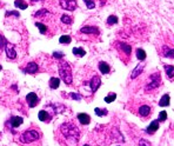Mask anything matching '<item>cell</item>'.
<instances>
[{
    "instance_id": "6da1fadb",
    "label": "cell",
    "mask_w": 174,
    "mask_h": 146,
    "mask_svg": "<svg viewBox=\"0 0 174 146\" xmlns=\"http://www.w3.org/2000/svg\"><path fill=\"white\" fill-rule=\"evenodd\" d=\"M57 140L63 146H76L80 139V129L73 122L61 124L55 131Z\"/></svg>"
},
{
    "instance_id": "7a4b0ae2",
    "label": "cell",
    "mask_w": 174,
    "mask_h": 146,
    "mask_svg": "<svg viewBox=\"0 0 174 146\" xmlns=\"http://www.w3.org/2000/svg\"><path fill=\"white\" fill-rule=\"evenodd\" d=\"M41 140V132L39 131V127L35 129H27L26 131H24L21 135H19V141L24 144V145L28 146H37L38 143Z\"/></svg>"
},
{
    "instance_id": "3957f363",
    "label": "cell",
    "mask_w": 174,
    "mask_h": 146,
    "mask_svg": "<svg viewBox=\"0 0 174 146\" xmlns=\"http://www.w3.org/2000/svg\"><path fill=\"white\" fill-rule=\"evenodd\" d=\"M58 70H59L60 78L64 80L65 84L66 85H72L73 76H72V70H71L70 64L67 61H64V60H59Z\"/></svg>"
},
{
    "instance_id": "277c9868",
    "label": "cell",
    "mask_w": 174,
    "mask_h": 146,
    "mask_svg": "<svg viewBox=\"0 0 174 146\" xmlns=\"http://www.w3.org/2000/svg\"><path fill=\"white\" fill-rule=\"evenodd\" d=\"M161 85V76L160 73H152L151 74V80L150 82H147V85L145 86V92L146 93H151V91L157 90L159 86Z\"/></svg>"
},
{
    "instance_id": "5b68a950",
    "label": "cell",
    "mask_w": 174,
    "mask_h": 146,
    "mask_svg": "<svg viewBox=\"0 0 174 146\" xmlns=\"http://www.w3.org/2000/svg\"><path fill=\"white\" fill-rule=\"evenodd\" d=\"M114 47L116 48V51L119 53H122L126 57H129L131 53H132V46L128 45L126 42H121V41H116L114 44Z\"/></svg>"
},
{
    "instance_id": "8992f818",
    "label": "cell",
    "mask_w": 174,
    "mask_h": 146,
    "mask_svg": "<svg viewBox=\"0 0 174 146\" xmlns=\"http://www.w3.org/2000/svg\"><path fill=\"white\" fill-rule=\"evenodd\" d=\"M87 84L89 85V88H91L92 93H95V92L98 91V88L100 87V85H101V79H100L99 76L94 74V76L91 78V80L87 82Z\"/></svg>"
},
{
    "instance_id": "52a82bcc",
    "label": "cell",
    "mask_w": 174,
    "mask_h": 146,
    "mask_svg": "<svg viewBox=\"0 0 174 146\" xmlns=\"http://www.w3.org/2000/svg\"><path fill=\"white\" fill-rule=\"evenodd\" d=\"M59 4L64 10H67V11H74L78 6L76 0H60Z\"/></svg>"
},
{
    "instance_id": "ba28073f",
    "label": "cell",
    "mask_w": 174,
    "mask_h": 146,
    "mask_svg": "<svg viewBox=\"0 0 174 146\" xmlns=\"http://www.w3.org/2000/svg\"><path fill=\"white\" fill-rule=\"evenodd\" d=\"M26 101H27L28 107H35V106L39 104V97L34 92H31V93H28L26 95Z\"/></svg>"
},
{
    "instance_id": "9c48e42d",
    "label": "cell",
    "mask_w": 174,
    "mask_h": 146,
    "mask_svg": "<svg viewBox=\"0 0 174 146\" xmlns=\"http://www.w3.org/2000/svg\"><path fill=\"white\" fill-rule=\"evenodd\" d=\"M5 50H6V54H7V58L13 60V59L17 58V51H15V47L13 44H10V42H6L5 45Z\"/></svg>"
},
{
    "instance_id": "30bf717a",
    "label": "cell",
    "mask_w": 174,
    "mask_h": 146,
    "mask_svg": "<svg viewBox=\"0 0 174 146\" xmlns=\"http://www.w3.org/2000/svg\"><path fill=\"white\" fill-rule=\"evenodd\" d=\"M39 70V66L38 64H35V63H28V64L26 65V67H24L23 69V72L24 73H26V74H35Z\"/></svg>"
},
{
    "instance_id": "8fae6325",
    "label": "cell",
    "mask_w": 174,
    "mask_h": 146,
    "mask_svg": "<svg viewBox=\"0 0 174 146\" xmlns=\"http://www.w3.org/2000/svg\"><path fill=\"white\" fill-rule=\"evenodd\" d=\"M80 33H85V34H92V35H99V29L97 26H84L80 29Z\"/></svg>"
},
{
    "instance_id": "7c38bea8",
    "label": "cell",
    "mask_w": 174,
    "mask_h": 146,
    "mask_svg": "<svg viewBox=\"0 0 174 146\" xmlns=\"http://www.w3.org/2000/svg\"><path fill=\"white\" fill-rule=\"evenodd\" d=\"M38 117H39V120H41L42 123H50L52 120V114L46 110H41L38 114Z\"/></svg>"
},
{
    "instance_id": "4fadbf2b",
    "label": "cell",
    "mask_w": 174,
    "mask_h": 146,
    "mask_svg": "<svg viewBox=\"0 0 174 146\" xmlns=\"http://www.w3.org/2000/svg\"><path fill=\"white\" fill-rule=\"evenodd\" d=\"M23 123L24 119L21 117H11L10 120H8V124H10V126L12 129H17L20 125H23Z\"/></svg>"
},
{
    "instance_id": "5bb4252c",
    "label": "cell",
    "mask_w": 174,
    "mask_h": 146,
    "mask_svg": "<svg viewBox=\"0 0 174 146\" xmlns=\"http://www.w3.org/2000/svg\"><path fill=\"white\" fill-rule=\"evenodd\" d=\"M139 116L141 118H147L152 113V108L148 105H141L139 107Z\"/></svg>"
},
{
    "instance_id": "9a60e30c",
    "label": "cell",
    "mask_w": 174,
    "mask_h": 146,
    "mask_svg": "<svg viewBox=\"0 0 174 146\" xmlns=\"http://www.w3.org/2000/svg\"><path fill=\"white\" fill-rule=\"evenodd\" d=\"M158 130H159V122H158V119H157V120H153V122L150 124V126L146 129V132H147L148 135H154Z\"/></svg>"
},
{
    "instance_id": "2e32d148",
    "label": "cell",
    "mask_w": 174,
    "mask_h": 146,
    "mask_svg": "<svg viewBox=\"0 0 174 146\" xmlns=\"http://www.w3.org/2000/svg\"><path fill=\"white\" fill-rule=\"evenodd\" d=\"M144 69H145V64H142V63H140L135 69H134L133 71H132V73H131V78L132 79H135L137 77H139L140 74H141V72L144 71Z\"/></svg>"
},
{
    "instance_id": "e0dca14e",
    "label": "cell",
    "mask_w": 174,
    "mask_h": 146,
    "mask_svg": "<svg viewBox=\"0 0 174 146\" xmlns=\"http://www.w3.org/2000/svg\"><path fill=\"white\" fill-rule=\"evenodd\" d=\"M76 119H78L82 125H88V124L91 123V117H89L88 114H86V113H79Z\"/></svg>"
},
{
    "instance_id": "ac0fdd59",
    "label": "cell",
    "mask_w": 174,
    "mask_h": 146,
    "mask_svg": "<svg viewBox=\"0 0 174 146\" xmlns=\"http://www.w3.org/2000/svg\"><path fill=\"white\" fill-rule=\"evenodd\" d=\"M163 69H165V72H166V74H167L169 80H174V66L173 65L166 64L163 66Z\"/></svg>"
},
{
    "instance_id": "d6986e66",
    "label": "cell",
    "mask_w": 174,
    "mask_h": 146,
    "mask_svg": "<svg viewBox=\"0 0 174 146\" xmlns=\"http://www.w3.org/2000/svg\"><path fill=\"white\" fill-rule=\"evenodd\" d=\"M99 71H100L102 74H108L111 72L110 65L107 64V63H105V61H100V63H99Z\"/></svg>"
},
{
    "instance_id": "ffe728a7",
    "label": "cell",
    "mask_w": 174,
    "mask_h": 146,
    "mask_svg": "<svg viewBox=\"0 0 174 146\" xmlns=\"http://www.w3.org/2000/svg\"><path fill=\"white\" fill-rule=\"evenodd\" d=\"M169 101H171V98H169V94H163V97H161V99L159 101V106H161V107H167L169 106Z\"/></svg>"
},
{
    "instance_id": "44dd1931",
    "label": "cell",
    "mask_w": 174,
    "mask_h": 146,
    "mask_svg": "<svg viewBox=\"0 0 174 146\" xmlns=\"http://www.w3.org/2000/svg\"><path fill=\"white\" fill-rule=\"evenodd\" d=\"M163 55L165 58H172L174 59V50L173 48H168L167 46H163Z\"/></svg>"
},
{
    "instance_id": "7402d4cb",
    "label": "cell",
    "mask_w": 174,
    "mask_h": 146,
    "mask_svg": "<svg viewBox=\"0 0 174 146\" xmlns=\"http://www.w3.org/2000/svg\"><path fill=\"white\" fill-rule=\"evenodd\" d=\"M48 85H50V87L52 88V90H57V88L60 86V79H59V78H55V77H53V78L50 79Z\"/></svg>"
},
{
    "instance_id": "603a6c76",
    "label": "cell",
    "mask_w": 174,
    "mask_h": 146,
    "mask_svg": "<svg viewBox=\"0 0 174 146\" xmlns=\"http://www.w3.org/2000/svg\"><path fill=\"white\" fill-rule=\"evenodd\" d=\"M35 26H37L38 29L40 31L41 34H46L47 32H48V26H47L45 23H40V21H38V23H35Z\"/></svg>"
},
{
    "instance_id": "cb8c5ba5",
    "label": "cell",
    "mask_w": 174,
    "mask_h": 146,
    "mask_svg": "<svg viewBox=\"0 0 174 146\" xmlns=\"http://www.w3.org/2000/svg\"><path fill=\"white\" fill-rule=\"evenodd\" d=\"M137 58L139 59L140 61H144L146 59V52L142 48H137Z\"/></svg>"
},
{
    "instance_id": "d4e9b609",
    "label": "cell",
    "mask_w": 174,
    "mask_h": 146,
    "mask_svg": "<svg viewBox=\"0 0 174 146\" xmlns=\"http://www.w3.org/2000/svg\"><path fill=\"white\" fill-rule=\"evenodd\" d=\"M73 54L76 55V57H79V58H81V57H84L86 54V52L82 48H80V47H74L73 48Z\"/></svg>"
},
{
    "instance_id": "484cf974",
    "label": "cell",
    "mask_w": 174,
    "mask_h": 146,
    "mask_svg": "<svg viewBox=\"0 0 174 146\" xmlns=\"http://www.w3.org/2000/svg\"><path fill=\"white\" fill-rule=\"evenodd\" d=\"M61 21L64 24H66V25H71V24L73 23V18L71 17V15H68V14H63L61 15Z\"/></svg>"
},
{
    "instance_id": "4316f807",
    "label": "cell",
    "mask_w": 174,
    "mask_h": 146,
    "mask_svg": "<svg viewBox=\"0 0 174 146\" xmlns=\"http://www.w3.org/2000/svg\"><path fill=\"white\" fill-rule=\"evenodd\" d=\"M14 6L18 7V8H21V10H26L27 8V4L24 0H15L14 1Z\"/></svg>"
},
{
    "instance_id": "83f0119b",
    "label": "cell",
    "mask_w": 174,
    "mask_h": 146,
    "mask_svg": "<svg viewBox=\"0 0 174 146\" xmlns=\"http://www.w3.org/2000/svg\"><path fill=\"white\" fill-rule=\"evenodd\" d=\"M71 41H72V38H71L70 35H61L60 39H59L60 44H70Z\"/></svg>"
},
{
    "instance_id": "f1b7e54d",
    "label": "cell",
    "mask_w": 174,
    "mask_h": 146,
    "mask_svg": "<svg viewBox=\"0 0 174 146\" xmlns=\"http://www.w3.org/2000/svg\"><path fill=\"white\" fill-rule=\"evenodd\" d=\"M166 120H167V113H166V111H161L159 113L158 122H159V123H163V122H166Z\"/></svg>"
},
{
    "instance_id": "f546056e",
    "label": "cell",
    "mask_w": 174,
    "mask_h": 146,
    "mask_svg": "<svg viewBox=\"0 0 174 146\" xmlns=\"http://www.w3.org/2000/svg\"><path fill=\"white\" fill-rule=\"evenodd\" d=\"M94 111H95V114H97V116H99V117H104V116H106V114L108 113L106 108H104V110H102V108H99V107H97Z\"/></svg>"
},
{
    "instance_id": "4dcf8cb0",
    "label": "cell",
    "mask_w": 174,
    "mask_h": 146,
    "mask_svg": "<svg viewBox=\"0 0 174 146\" xmlns=\"http://www.w3.org/2000/svg\"><path fill=\"white\" fill-rule=\"evenodd\" d=\"M115 98H116V94L112 92V93H110L108 95H107V97H105V101L110 104V103H112V101H114V100H115Z\"/></svg>"
},
{
    "instance_id": "1f68e13d",
    "label": "cell",
    "mask_w": 174,
    "mask_h": 146,
    "mask_svg": "<svg viewBox=\"0 0 174 146\" xmlns=\"http://www.w3.org/2000/svg\"><path fill=\"white\" fill-rule=\"evenodd\" d=\"M84 2L86 4L88 10H92L95 7V0H84Z\"/></svg>"
},
{
    "instance_id": "d6a6232c",
    "label": "cell",
    "mask_w": 174,
    "mask_h": 146,
    "mask_svg": "<svg viewBox=\"0 0 174 146\" xmlns=\"http://www.w3.org/2000/svg\"><path fill=\"white\" fill-rule=\"evenodd\" d=\"M116 23H118V17L116 15H110L108 19H107V24L108 25H114Z\"/></svg>"
},
{
    "instance_id": "836d02e7",
    "label": "cell",
    "mask_w": 174,
    "mask_h": 146,
    "mask_svg": "<svg viewBox=\"0 0 174 146\" xmlns=\"http://www.w3.org/2000/svg\"><path fill=\"white\" fill-rule=\"evenodd\" d=\"M71 98L74 100H78V101H80L82 99V95L79 93H71Z\"/></svg>"
},
{
    "instance_id": "e575fe53",
    "label": "cell",
    "mask_w": 174,
    "mask_h": 146,
    "mask_svg": "<svg viewBox=\"0 0 174 146\" xmlns=\"http://www.w3.org/2000/svg\"><path fill=\"white\" fill-rule=\"evenodd\" d=\"M10 15H14V17H17V18L20 17V14H19V12H17V11H10V12H6V17H10Z\"/></svg>"
},
{
    "instance_id": "d590c367",
    "label": "cell",
    "mask_w": 174,
    "mask_h": 146,
    "mask_svg": "<svg viewBox=\"0 0 174 146\" xmlns=\"http://www.w3.org/2000/svg\"><path fill=\"white\" fill-rule=\"evenodd\" d=\"M139 146H152V144L150 141L145 140V139H141V140L139 141Z\"/></svg>"
},
{
    "instance_id": "8d00e7d4",
    "label": "cell",
    "mask_w": 174,
    "mask_h": 146,
    "mask_svg": "<svg viewBox=\"0 0 174 146\" xmlns=\"http://www.w3.org/2000/svg\"><path fill=\"white\" fill-rule=\"evenodd\" d=\"M53 57H54V58H57V59H61V58H64V53L63 52H54L53 53Z\"/></svg>"
},
{
    "instance_id": "74e56055",
    "label": "cell",
    "mask_w": 174,
    "mask_h": 146,
    "mask_svg": "<svg viewBox=\"0 0 174 146\" xmlns=\"http://www.w3.org/2000/svg\"><path fill=\"white\" fill-rule=\"evenodd\" d=\"M84 146H89V145H84Z\"/></svg>"
},
{
    "instance_id": "f35d334b",
    "label": "cell",
    "mask_w": 174,
    "mask_h": 146,
    "mask_svg": "<svg viewBox=\"0 0 174 146\" xmlns=\"http://www.w3.org/2000/svg\"><path fill=\"white\" fill-rule=\"evenodd\" d=\"M0 70H1V66H0Z\"/></svg>"
}]
</instances>
